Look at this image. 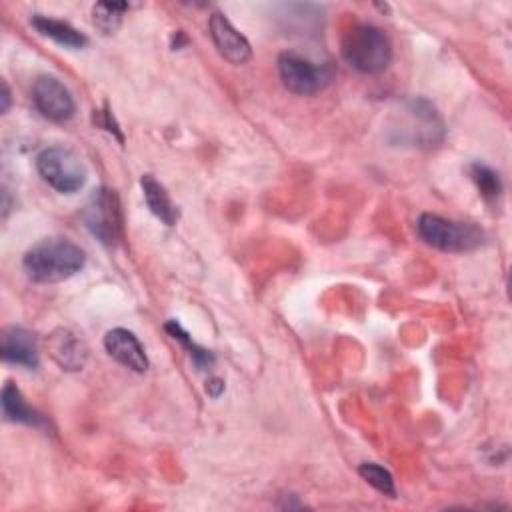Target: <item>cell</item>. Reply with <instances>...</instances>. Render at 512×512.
I'll list each match as a JSON object with an SVG mask.
<instances>
[{"label": "cell", "mask_w": 512, "mask_h": 512, "mask_svg": "<svg viewBox=\"0 0 512 512\" xmlns=\"http://www.w3.org/2000/svg\"><path fill=\"white\" fill-rule=\"evenodd\" d=\"M84 262V250L74 242L66 238H44L24 254L22 268L32 282L56 284L78 274Z\"/></svg>", "instance_id": "obj_1"}, {"label": "cell", "mask_w": 512, "mask_h": 512, "mask_svg": "<svg viewBox=\"0 0 512 512\" xmlns=\"http://www.w3.org/2000/svg\"><path fill=\"white\" fill-rule=\"evenodd\" d=\"M342 58L362 74H380L392 62L390 38L374 24H356L342 38Z\"/></svg>", "instance_id": "obj_2"}, {"label": "cell", "mask_w": 512, "mask_h": 512, "mask_svg": "<svg viewBox=\"0 0 512 512\" xmlns=\"http://www.w3.org/2000/svg\"><path fill=\"white\" fill-rule=\"evenodd\" d=\"M418 236L442 252H470L484 244V232L468 222H454L438 214L424 212L416 222Z\"/></svg>", "instance_id": "obj_3"}, {"label": "cell", "mask_w": 512, "mask_h": 512, "mask_svg": "<svg viewBox=\"0 0 512 512\" xmlns=\"http://www.w3.org/2000/svg\"><path fill=\"white\" fill-rule=\"evenodd\" d=\"M36 170L42 180L60 194H74L86 182V166L80 156L64 146H48L36 156Z\"/></svg>", "instance_id": "obj_4"}, {"label": "cell", "mask_w": 512, "mask_h": 512, "mask_svg": "<svg viewBox=\"0 0 512 512\" xmlns=\"http://www.w3.org/2000/svg\"><path fill=\"white\" fill-rule=\"evenodd\" d=\"M278 74L288 92L296 96H314L332 82L334 68L330 64L312 62L300 52L286 50L278 56Z\"/></svg>", "instance_id": "obj_5"}, {"label": "cell", "mask_w": 512, "mask_h": 512, "mask_svg": "<svg viewBox=\"0 0 512 512\" xmlns=\"http://www.w3.org/2000/svg\"><path fill=\"white\" fill-rule=\"evenodd\" d=\"M82 222L100 244L114 246L122 232L118 194L106 186L94 190L82 210Z\"/></svg>", "instance_id": "obj_6"}, {"label": "cell", "mask_w": 512, "mask_h": 512, "mask_svg": "<svg viewBox=\"0 0 512 512\" xmlns=\"http://www.w3.org/2000/svg\"><path fill=\"white\" fill-rule=\"evenodd\" d=\"M34 108L52 122H66L76 112L70 90L54 76H38L32 84Z\"/></svg>", "instance_id": "obj_7"}, {"label": "cell", "mask_w": 512, "mask_h": 512, "mask_svg": "<svg viewBox=\"0 0 512 512\" xmlns=\"http://www.w3.org/2000/svg\"><path fill=\"white\" fill-rule=\"evenodd\" d=\"M208 32L210 38L218 50V54L234 64H246L252 58V48L250 42L244 38V34H240L232 22L222 14V12H212L210 20H208Z\"/></svg>", "instance_id": "obj_8"}, {"label": "cell", "mask_w": 512, "mask_h": 512, "mask_svg": "<svg viewBox=\"0 0 512 512\" xmlns=\"http://www.w3.org/2000/svg\"><path fill=\"white\" fill-rule=\"evenodd\" d=\"M46 350L50 358L66 372H78L86 366L88 348L68 328H56L46 338Z\"/></svg>", "instance_id": "obj_9"}, {"label": "cell", "mask_w": 512, "mask_h": 512, "mask_svg": "<svg viewBox=\"0 0 512 512\" xmlns=\"http://www.w3.org/2000/svg\"><path fill=\"white\" fill-rule=\"evenodd\" d=\"M104 348L106 352L122 366H126L132 372H146L150 362L144 352V346L136 338L134 332L126 328H112L104 336Z\"/></svg>", "instance_id": "obj_10"}, {"label": "cell", "mask_w": 512, "mask_h": 512, "mask_svg": "<svg viewBox=\"0 0 512 512\" xmlns=\"http://www.w3.org/2000/svg\"><path fill=\"white\" fill-rule=\"evenodd\" d=\"M0 354H2L4 362L22 366L28 370H34L40 364L36 338L30 330H26L22 326H10V328L2 330Z\"/></svg>", "instance_id": "obj_11"}, {"label": "cell", "mask_w": 512, "mask_h": 512, "mask_svg": "<svg viewBox=\"0 0 512 512\" xmlns=\"http://www.w3.org/2000/svg\"><path fill=\"white\" fill-rule=\"evenodd\" d=\"M140 186H142V194H144V202L148 206V210L166 226H174L180 218V210L178 206L172 202L170 194L166 192V188L152 176V174H144L140 178Z\"/></svg>", "instance_id": "obj_12"}, {"label": "cell", "mask_w": 512, "mask_h": 512, "mask_svg": "<svg viewBox=\"0 0 512 512\" xmlns=\"http://www.w3.org/2000/svg\"><path fill=\"white\" fill-rule=\"evenodd\" d=\"M2 416L6 422L14 424H28V426H42L44 418L24 400L20 388L14 382H6L0 394Z\"/></svg>", "instance_id": "obj_13"}, {"label": "cell", "mask_w": 512, "mask_h": 512, "mask_svg": "<svg viewBox=\"0 0 512 512\" xmlns=\"http://www.w3.org/2000/svg\"><path fill=\"white\" fill-rule=\"evenodd\" d=\"M30 24L46 38L54 40L56 44L64 46V48H72V50H78V48H84L88 44V38L86 34H82L80 30H76L74 26H70L68 22L64 20H56V18H50V16H44V14H34L30 18Z\"/></svg>", "instance_id": "obj_14"}, {"label": "cell", "mask_w": 512, "mask_h": 512, "mask_svg": "<svg viewBox=\"0 0 512 512\" xmlns=\"http://www.w3.org/2000/svg\"><path fill=\"white\" fill-rule=\"evenodd\" d=\"M164 328H166V332H168L174 340H178V342L188 350V354H190V358H192V362H194V366H196L198 370H208V368H212V364H214V354H212L210 350L202 348L200 344H196V342L190 338V334H188L176 320H168Z\"/></svg>", "instance_id": "obj_15"}, {"label": "cell", "mask_w": 512, "mask_h": 512, "mask_svg": "<svg viewBox=\"0 0 512 512\" xmlns=\"http://www.w3.org/2000/svg\"><path fill=\"white\" fill-rule=\"evenodd\" d=\"M128 8L126 2H96L92 6V22L102 34H114Z\"/></svg>", "instance_id": "obj_16"}, {"label": "cell", "mask_w": 512, "mask_h": 512, "mask_svg": "<svg viewBox=\"0 0 512 512\" xmlns=\"http://www.w3.org/2000/svg\"><path fill=\"white\" fill-rule=\"evenodd\" d=\"M468 174L484 200H496L500 196L502 180H500V174L492 166H488L484 162H474V164H470Z\"/></svg>", "instance_id": "obj_17"}, {"label": "cell", "mask_w": 512, "mask_h": 512, "mask_svg": "<svg viewBox=\"0 0 512 512\" xmlns=\"http://www.w3.org/2000/svg\"><path fill=\"white\" fill-rule=\"evenodd\" d=\"M358 474H360L372 488H376L378 492H382L384 496H390V498L396 496L394 478H392V474H390L384 466H380V464H376V462H364V464L358 466Z\"/></svg>", "instance_id": "obj_18"}, {"label": "cell", "mask_w": 512, "mask_h": 512, "mask_svg": "<svg viewBox=\"0 0 512 512\" xmlns=\"http://www.w3.org/2000/svg\"><path fill=\"white\" fill-rule=\"evenodd\" d=\"M92 118H94V124H96V126H100V128H104L106 132L114 134L120 144L124 142V136H122V132H120V128H118V124H116V120H114V116H112V112H110V108H108L106 104H104L102 110H94Z\"/></svg>", "instance_id": "obj_19"}, {"label": "cell", "mask_w": 512, "mask_h": 512, "mask_svg": "<svg viewBox=\"0 0 512 512\" xmlns=\"http://www.w3.org/2000/svg\"><path fill=\"white\" fill-rule=\"evenodd\" d=\"M224 392V380L222 378H210L206 382V394L210 398H218Z\"/></svg>", "instance_id": "obj_20"}, {"label": "cell", "mask_w": 512, "mask_h": 512, "mask_svg": "<svg viewBox=\"0 0 512 512\" xmlns=\"http://www.w3.org/2000/svg\"><path fill=\"white\" fill-rule=\"evenodd\" d=\"M0 98H2L0 112H2V114H6V112H8V108H10V88H8V84H6V82H2V94H0Z\"/></svg>", "instance_id": "obj_21"}]
</instances>
